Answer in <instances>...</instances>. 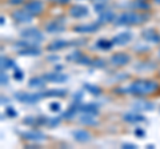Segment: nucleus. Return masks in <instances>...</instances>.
Masks as SVG:
<instances>
[{
  "instance_id": "obj_1",
  "label": "nucleus",
  "mask_w": 160,
  "mask_h": 149,
  "mask_svg": "<svg viewBox=\"0 0 160 149\" xmlns=\"http://www.w3.org/2000/svg\"><path fill=\"white\" fill-rule=\"evenodd\" d=\"M159 91V83L152 81V80H136L133 81L128 88H123V89H116V92L120 93H131L135 96H146V95H151Z\"/></svg>"
},
{
  "instance_id": "obj_2",
  "label": "nucleus",
  "mask_w": 160,
  "mask_h": 149,
  "mask_svg": "<svg viewBox=\"0 0 160 149\" xmlns=\"http://www.w3.org/2000/svg\"><path fill=\"white\" fill-rule=\"evenodd\" d=\"M148 19V15L144 13H136V12H126L120 15L116 20L118 26H136Z\"/></svg>"
},
{
  "instance_id": "obj_3",
  "label": "nucleus",
  "mask_w": 160,
  "mask_h": 149,
  "mask_svg": "<svg viewBox=\"0 0 160 149\" xmlns=\"http://www.w3.org/2000/svg\"><path fill=\"white\" fill-rule=\"evenodd\" d=\"M15 97L18 99L19 101L26 103V104H35L40 101L42 99H44L43 93H24V92H19L15 93Z\"/></svg>"
},
{
  "instance_id": "obj_4",
  "label": "nucleus",
  "mask_w": 160,
  "mask_h": 149,
  "mask_svg": "<svg viewBox=\"0 0 160 149\" xmlns=\"http://www.w3.org/2000/svg\"><path fill=\"white\" fill-rule=\"evenodd\" d=\"M22 37H26L27 40H32V41H42L44 40V35L39 31V29L36 28H28V29H24V31H22Z\"/></svg>"
},
{
  "instance_id": "obj_5",
  "label": "nucleus",
  "mask_w": 160,
  "mask_h": 149,
  "mask_svg": "<svg viewBox=\"0 0 160 149\" xmlns=\"http://www.w3.org/2000/svg\"><path fill=\"white\" fill-rule=\"evenodd\" d=\"M12 17H13L16 22H19V23H28V22L32 20L33 15L29 13L27 9L24 8V9H19V11H15V12L12 13Z\"/></svg>"
},
{
  "instance_id": "obj_6",
  "label": "nucleus",
  "mask_w": 160,
  "mask_h": 149,
  "mask_svg": "<svg viewBox=\"0 0 160 149\" xmlns=\"http://www.w3.org/2000/svg\"><path fill=\"white\" fill-rule=\"evenodd\" d=\"M100 24L98 23H92V24H83V26H76L73 28L75 32H79V33H92V32H96L98 29L100 28Z\"/></svg>"
},
{
  "instance_id": "obj_7",
  "label": "nucleus",
  "mask_w": 160,
  "mask_h": 149,
  "mask_svg": "<svg viewBox=\"0 0 160 149\" xmlns=\"http://www.w3.org/2000/svg\"><path fill=\"white\" fill-rule=\"evenodd\" d=\"M44 80L46 81H51V83H64L68 80V76L64 73H59V72H51V73H46L44 74Z\"/></svg>"
},
{
  "instance_id": "obj_8",
  "label": "nucleus",
  "mask_w": 160,
  "mask_h": 149,
  "mask_svg": "<svg viewBox=\"0 0 160 149\" xmlns=\"http://www.w3.org/2000/svg\"><path fill=\"white\" fill-rule=\"evenodd\" d=\"M111 63L113 64V65H116V67L126 65L127 63H129V55L123 53V52L115 53L113 56H111Z\"/></svg>"
},
{
  "instance_id": "obj_9",
  "label": "nucleus",
  "mask_w": 160,
  "mask_h": 149,
  "mask_svg": "<svg viewBox=\"0 0 160 149\" xmlns=\"http://www.w3.org/2000/svg\"><path fill=\"white\" fill-rule=\"evenodd\" d=\"M24 8H26L29 13L39 15L43 12V3L40 2V0H32V2H28Z\"/></svg>"
},
{
  "instance_id": "obj_10",
  "label": "nucleus",
  "mask_w": 160,
  "mask_h": 149,
  "mask_svg": "<svg viewBox=\"0 0 160 149\" xmlns=\"http://www.w3.org/2000/svg\"><path fill=\"white\" fill-rule=\"evenodd\" d=\"M23 138L26 140H31V141H44L46 140V135L39 131H28V132H23L22 133Z\"/></svg>"
},
{
  "instance_id": "obj_11",
  "label": "nucleus",
  "mask_w": 160,
  "mask_h": 149,
  "mask_svg": "<svg viewBox=\"0 0 160 149\" xmlns=\"http://www.w3.org/2000/svg\"><path fill=\"white\" fill-rule=\"evenodd\" d=\"M69 15L75 19L86 17L88 15V8L84 7V6H73L71 9H69Z\"/></svg>"
},
{
  "instance_id": "obj_12",
  "label": "nucleus",
  "mask_w": 160,
  "mask_h": 149,
  "mask_svg": "<svg viewBox=\"0 0 160 149\" xmlns=\"http://www.w3.org/2000/svg\"><path fill=\"white\" fill-rule=\"evenodd\" d=\"M46 29L48 32H51V33H56V32H62L63 29H64V20L63 19H56V20H53L49 24H47L46 26Z\"/></svg>"
},
{
  "instance_id": "obj_13",
  "label": "nucleus",
  "mask_w": 160,
  "mask_h": 149,
  "mask_svg": "<svg viewBox=\"0 0 160 149\" xmlns=\"http://www.w3.org/2000/svg\"><path fill=\"white\" fill-rule=\"evenodd\" d=\"M131 39H132V35L129 32H122V33L116 35V36L112 39V41L115 46H126L128 41H131Z\"/></svg>"
},
{
  "instance_id": "obj_14",
  "label": "nucleus",
  "mask_w": 160,
  "mask_h": 149,
  "mask_svg": "<svg viewBox=\"0 0 160 149\" xmlns=\"http://www.w3.org/2000/svg\"><path fill=\"white\" fill-rule=\"evenodd\" d=\"M142 36L144 40L149 43H160V33H158L155 29H146V31H143Z\"/></svg>"
},
{
  "instance_id": "obj_15",
  "label": "nucleus",
  "mask_w": 160,
  "mask_h": 149,
  "mask_svg": "<svg viewBox=\"0 0 160 149\" xmlns=\"http://www.w3.org/2000/svg\"><path fill=\"white\" fill-rule=\"evenodd\" d=\"M79 112L96 116L99 113V107L96 105V104H80L79 105Z\"/></svg>"
},
{
  "instance_id": "obj_16",
  "label": "nucleus",
  "mask_w": 160,
  "mask_h": 149,
  "mask_svg": "<svg viewBox=\"0 0 160 149\" xmlns=\"http://www.w3.org/2000/svg\"><path fill=\"white\" fill-rule=\"evenodd\" d=\"M72 135L75 137V140L79 141V142H87V141L91 140V135H89L87 131H84V129H78V131H75Z\"/></svg>"
},
{
  "instance_id": "obj_17",
  "label": "nucleus",
  "mask_w": 160,
  "mask_h": 149,
  "mask_svg": "<svg viewBox=\"0 0 160 149\" xmlns=\"http://www.w3.org/2000/svg\"><path fill=\"white\" fill-rule=\"evenodd\" d=\"M115 19V15L112 11L109 9H104L103 12H100V16H99V23L100 24H106V23H111Z\"/></svg>"
},
{
  "instance_id": "obj_18",
  "label": "nucleus",
  "mask_w": 160,
  "mask_h": 149,
  "mask_svg": "<svg viewBox=\"0 0 160 149\" xmlns=\"http://www.w3.org/2000/svg\"><path fill=\"white\" fill-rule=\"evenodd\" d=\"M124 121L127 123H143L146 121V117L142 116V115H136V113H126V115L123 116Z\"/></svg>"
},
{
  "instance_id": "obj_19",
  "label": "nucleus",
  "mask_w": 160,
  "mask_h": 149,
  "mask_svg": "<svg viewBox=\"0 0 160 149\" xmlns=\"http://www.w3.org/2000/svg\"><path fill=\"white\" fill-rule=\"evenodd\" d=\"M68 46H71V43L69 41H66V40H56L51 43L49 46H47V49L48 51H58V49H63Z\"/></svg>"
},
{
  "instance_id": "obj_20",
  "label": "nucleus",
  "mask_w": 160,
  "mask_h": 149,
  "mask_svg": "<svg viewBox=\"0 0 160 149\" xmlns=\"http://www.w3.org/2000/svg\"><path fill=\"white\" fill-rule=\"evenodd\" d=\"M133 109H136V111H152L153 109V104L149 103V101H136L133 104Z\"/></svg>"
},
{
  "instance_id": "obj_21",
  "label": "nucleus",
  "mask_w": 160,
  "mask_h": 149,
  "mask_svg": "<svg viewBox=\"0 0 160 149\" xmlns=\"http://www.w3.org/2000/svg\"><path fill=\"white\" fill-rule=\"evenodd\" d=\"M19 55L22 56H39L40 55V49L35 47H28V48H22L19 51Z\"/></svg>"
},
{
  "instance_id": "obj_22",
  "label": "nucleus",
  "mask_w": 160,
  "mask_h": 149,
  "mask_svg": "<svg viewBox=\"0 0 160 149\" xmlns=\"http://www.w3.org/2000/svg\"><path fill=\"white\" fill-rule=\"evenodd\" d=\"M79 105H80V104H78V103H73L72 105L67 109V112L63 115V117H64V118H73V116H75V115H76V113L79 112Z\"/></svg>"
},
{
  "instance_id": "obj_23",
  "label": "nucleus",
  "mask_w": 160,
  "mask_h": 149,
  "mask_svg": "<svg viewBox=\"0 0 160 149\" xmlns=\"http://www.w3.org/2000/svg\"><path fill=\"white\" fill-rule=\"evenodd\" d=\"M84 116L80 117V123L82 124H87V125H96L98 120L95 118L93 115H88V113H83Z\"/></svg>"
},
{
  "instance_id": "obj_24",
  "label": "nucleus",
  "mask_w": 160,
  "mask_h": 149,
  "mask_svg": "<svg viewBox=\"0 0 160 149\" xmlns=\"http://www.w3.org/2000/svg\"><path fill=\"white\" fill-rule=\"evenodd\" d=\"M67 91L66 89H49L47 92H43L44 97H55V96H66Z\"/></svg>"
},
{
  "instance_id": "obj_25",
  "label": "nucleus",
  "mask_w": 160,
  "mask_h": 149,
  "mask_svg": "<svg viewBox=\"0 0 160 149\" xmlns=\"http://www.w3.org/2000/svg\"><path fill=\"white\" fill-rule=\"evenodd\" d=\"M28 85L31 88H44V77L40 79V77H32L31 80L28 81Z\"/></svg>"
},
{
  "instance_id": "obj_26",
  "label": "nucleus",
  "mask_w": 160,
  "mask_h": 149,
  "mask_svg": "<svg viewBox=\"0 0 160 149\" xmlns=\"http://www.w3.org/2000/svg\"><path fill=\"white\" fill-rule=\"evenodd\" d=\"M15 67V63L11 59H8L6 56H2V71H7L9 68H13Z\"/></svg>"
},
{
  "instance_id": "obj_27",
  "label": "nucleus",
  "mask_w": 160,
  "mask_h": 149,
  "mask_svg": "<svg viewBox=\"0 0 160 149\" xmlns=\"http://www.w3.org/2000/svg\"><path fill=\"white\" fill-rule=\"evenodd\" d=\"M96 46L102 49H109V48H112V46H115V44L112 40L108 41V40H104V39H100V40L96 43Z\"/></svg>"
},
{
  "instance_id": "obj_28",
  "label": "nucleus",
  "mask_w": 160,
  "mask_h": 149,
  "mask_svg": "<svg viewBox=\"0 0 160 149\" xmlns=\"http://www.w3.org/2000/svg\"><path fill=\"white\" fill-rule=\"evenodd\" d=\"M84 88H86L88 92H91L92 95H95V96H98V95H100V93H102V89H100L99 87L91 85V84H84Z\"/></svg>"
},
{
  "instance_id": "obj_29",
  "label": "nucleus",
  "mask_w": 160,
  "mask_h": 149,
  "mask_svg": "<svg viewBox=\"0 0 160 149\" xmlns=\"http://www.w3.org/2000/svg\"><path fill=\"white\" fill-rule=\"evenodd\" d=\"M78 64H83V65H92V60L87 56H84V55H82V56L79 57V60L76 61Z\"/></svg>"
},
{
  "instance_id": "obj_30",
  "label": "nucleus",
  "mask_w": 160,
  "mask_h": 149,
  "mask_svg": "<svg viewBox=\"0 0 160 149\" xmlns=\"http://www.w3.org/2000/svg\"><path fill=\"white\" fill-rule=\"evenodd\" d=\"M13 77H15V80H18V81H20V80H23V77H24V74H23V72L20 71L19 68H15V73H13Z\"/></svg>"
},
{
  "instance_id": "obj_31",
  "label": "nucleus",
  "mask_w": 160,
  "mask_h": 149,
  "mask_svg": "<svg viewBox=\"0 0 160 149\" xmlns=\"http://www.w3.org/2000/svg\"><path fill=\"white\" fill-rule=\"evenodd\" d=\"M80 56H82V53H80V52H73L72 55H68V56H67V60H68V61H72V60L78 61Z\"/></svg>"
},
{
  "instance_id": "obj_32",
  "label": "nucleus",
  "mask_w": 160,
  "mask_h": 149,
  "mask_svg": "<svg viewBox=\"0 0 160 149\" xmlns=\"http://www.w3.org/2000/svg\"><path fill=\"white\" fill-rule=\"evenodd\" d=\"M0 81H2V85H7L8 84V76L4 71H2V73H0Z\"/></svg>"
},
{
  "instance_id": "obj_33",
  "label": "nucleus",
  "mask_w": 160,
  "mask_h": 149,
  "mask_svg": "<svg viewBox=\"0 0 160 149\" xmlns=\"http://www.w3.org/2000/svg\"><path fill=\"white\" fill-rule=\"evenodd\" d=\"M6 115L9 116V117H15V116H18V112L15 111V109H12L11 107H8L7 111H6Z\"/></svg>"
},
{
  "instance_id": "obj_34",
  "label": "nucleus",
  "mask_w": 160,
  "mask_h": 149,
  "mask_svg": "<svg viewBox=\"0 0 160 149\" xmlns=\"http://www.w3.org/2000/svg\"><path fill=\"white\" fill-rule=\"evenodd\" d=\"M49 109L52 112H59L60 111V104L59 103H51L49 104Z\"/></svg>"
},
{
  "instance_id": "obj_35",
  "label": "nucleus",
  "mask_w": 160,
  "mask_h": 149,
  "mask_svg": "<svg viewBox=\"0 0 160 149\" xmlns=\"http://www.w3.org/2000/svg\"><path fill=\"white\" fill-rule=\"evenodd\" d=\"M122 148H126V149H136L138 145H135V144H128V142H126V144H123V145H122Z\"/></svg>"
},
{
  "instance_id": "obj_36",
  "label": "nucleus",
  "mask_w": 160,
  "mask_h": 149,
  "mask_svg": "<svg viewBox=\"0 0 160 149\" xmlns=\"http://www.w3.org/2000/svg\"><path fill=\"white\" fill-rule=\"evenodd\" d=\"M135 135H136L138 137H140V138H142V137H144V136H146V132H144L143 129H136V131H135Z\"/></svg>"
},
{
  "instance_id": "obj_37",
  "label": "nucleus",
  "mask_w": 160,
  "mask_h": 149,
  "mask_svg": "<svg viewBox=\"0 0 160 149\" xmlns=\"http://www.w3.org/2000/svg\"><path fill=\"white\" fill-rule=\"evenodd\" d=\"M92 65H95V67H104L106 64H104L103 60H95V61H92Z\"/></svg>"
},
{
  "instance_id": "obj_38",
  "label": "nucleus",
  "mask_w": 160,
  "mask_h": 149,
  "mask_svg": "<svg viewBox=\"0 0 160 149\" xmlns=\"http://www.w3.org/2000/svg\"><path fill=\"white\" fill-rule=\"evenodd\" d=\"M95 11L96 12H103L104 11V4H96V6H95Z\"/></svg>"
},
{
  "instance_id": "obj_39",
  "label": "nucleus",
  "mask_w": 160,
  "mask_h": 149,
  "mask_svg": "<svg viewBox=\"0 0 160 149\" xmlns=\"http://www.w3.org/2000/svg\"><path fill=\"white\" fill-rule=\"evenodd\" d=\"M52 2H56V3H59V4H66V3L69 2V0H52Z\"/></svg>"
},
{
  "instance_id": "obj_40",
  "label": "nucleus",
  "mask_w": 160,
  "mask_h": 149,
  "mask_svg": "<svg viewBox=\"0 0 160 149\" xmlns=\"http://www.w3.org/2000/svg\"><path fill=\"white\" fill-rule=\"evenodd\" d=\"M82 99H83V96H82V93H79V92H78V93H76V96H75V100H76V101H78V100H82Z\"/></svg>"
},
{
  "instance_id": "obj_41",
  "label": "nucleus",
  "mask_w": 160,
  "mask_h": 149,
  "mask_svg": "<svg viewBox=\"0 0 160 149\" xmlns=\"http://www.w3.org/2000/svg\"><path fill=\"white\" fill-rule=\"evenodd\" d=\"M9 3L11 4H20V3H23V0H9Z\"/></svg>"
},
{
  "instance_id": "obj_42",
  "label": "nucleus",
  "mask_w": 160,
  "mask_h": 149,
  "mask_svg": "<svg viewBox=\"0 0 160 149\" xmlns=\"http://www.w3.org/2000/svg\"><path fill=\"white\" fill-rule=\"evenodd\" d=\"M0 24H2V26L4 24V17H0Z\"/></svg>"
},
{
  "instance_id": "obj_43",
  "label": "nucleus",
  "mask_w": 160,
  "mask_h": 149,
  "mask_svg": "<svg viewBox=\"0 0 160 149\" xmlns=\"http://www.w3.org/2000/svg\"><path fill=\"white\" fill-rule=\"evenodd\" d=\"M147 148H148V149H152V148H155V147H153V145H151V144H149V145H147Z\"/></svg>"
},
{
  "instance_id": "obj_44",
  "label": "nucleus",
  "mask_w": 160,
  "mask_h": 149,
  "mask_svg": "<svg viewBox=\"0 0 160 149\" xmlns=\"http://www.w3.org/2000/svg\"><path fill=\"white\" fill-rule=\"evenodd\" d=\"M155 2H156L158 4H160V0H155Z\"/></svg>"
},
{
  "instance_id": "obj_45",
  "label": "nucleus",
  "mask_w": 160,
  "mask_h": 149,
  "mask_svg": "<svg viewBox=\"0 0 160 149\" xmlns=\"http://www.w3.org/2000/svg\"><path fill=\"white\" fill-rule=\"evenodd\" d=\"M159 56H160V49H159Z\"/></svg>"
},
{
  "instance_id": "obj_46",
  "label": "nucleus",
  "mask_w": 160,
  "mask_h": 149,
  "mask_svg": "<svg viewBox=\"0 0 160 149\" xmlns=\"http://www.w3.org/2000/svg\"><path fill=\"white\" fill-rule=\"evenodd\" d=\"M100 2H102V0H100ZM103 2H104V0H103Z\"/></svg>"
}]
</instances>
